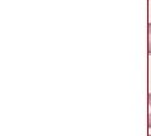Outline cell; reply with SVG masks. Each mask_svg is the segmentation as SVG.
<instances>
[{
  "instance_id": "obj_1",
  "label": "cell",
  "mask_w": 151,
  "mask_h": 136,
  "mask_svg": "<svg viewBox=\"0 0 151 136\" xmlns=\"http://www.w3.org/2000/svg\"><path fill=\"white\" fill-rule=\"evenodd\" d=\"M147 34H149V38H147V50H149V54H151V23H149V25H147Z\"/></svg>"
},
{
  "instance_id": "obj_2",
  "label": "cell",
  "mask_w": 151,
  "mask_h": 136,
  "mask_svg": "<svg viewBox=\"0 0 151 136\" xmlns=\"http://www.w3.org/2000/svg\"><path fill=\"white\" fill-rule=\"evenodd\" d=\"M147 126L151 129V93H149V124Z\"/></svg>"
},
{
  "instance_id": "obj_3",
  "label": "cell",
  "mask_w": 151,
  "mask_h": 136,
  "mask_svg": "<svg viewBox=\"0 0 151 136\" xmlns=\"http://www.w3.org/2000/svg\"><path fill=\"white\" fill-rule=\"evenodd\" d=\"M149 136H151V135H149Z\"/></svg>"
}]
</instances>
